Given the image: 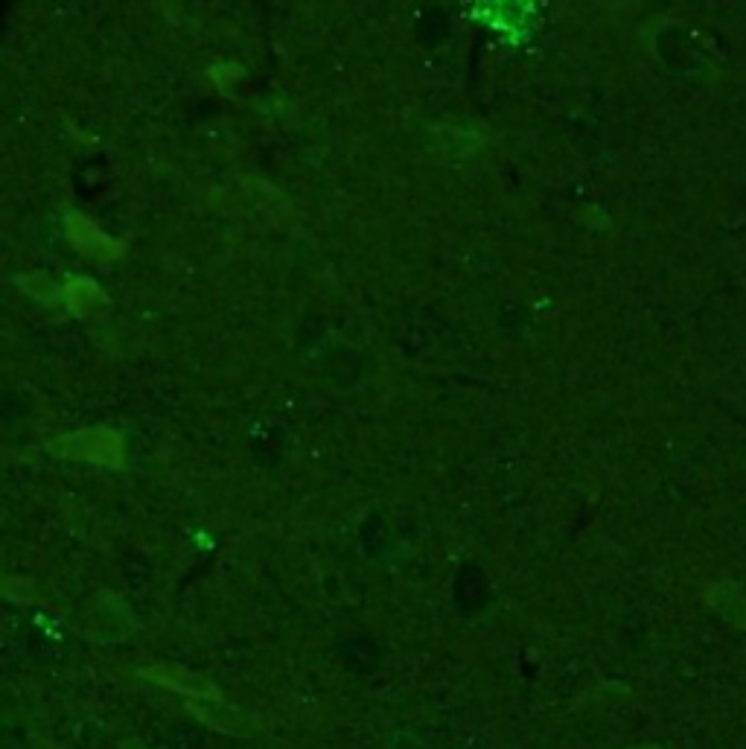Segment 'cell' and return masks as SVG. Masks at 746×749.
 <instances>
[{"label":"cell","mask_w":746,"mask_h":749,"mask_svg":"<svg viewBox=\"0 0 746 749\" xmlns=\"http://www.w3.org/2000/svg\"><path fill=\"white\" fill-rule=\"evenodd\" d=\"M140 677L149 682H158L170 691H178L190 700H222V691L216 682H210L202 674L181 668V665H149L140 671Z\"/></svg>","instance_id":"cell-1"},{"label":"cell","mask_w":746,"mask_h":749,"mask_svg":"<svg viewBox=\"0 0 746 749\" xmlns=\"http://www.w3.org/2000/svg\"><path fill=\"white\" fill-rule=\"evenodd\" d=\"M187 709L210 729H219L225 735H251L257 729L254 717L237 706H228L225 700H190Z\"/></svg>","instance_id":"cell-2"},{"label":"cell","mask_w":746,"mask_h":749,"mask_svg":"<svg viewBox=\"0 0 746 749\" xmlns=\"http://www.w3.org/2000/svg\"><path fill=\"white\" fill-rule=\"evenodd\" d=\"M712 607L717 613L723 615L726 621H732L735 627H744L746 630V592L735 583H720L714 586L712 595H709Z\"/></svg>","instance_id":"cell-3"},{"label":"cell","mask_w":746,"mask_h":749,"mask_svg":"<svg viewBox=\"0 0 746 749\" xmlns=\"http://www.w3.org/2000/svg\"><path fill=\"white\" fill-rule=\"evenodd\" d=\"M73 222L85 231V234L73 231V242H76L79 248H85V251H91V254H97V257H108V254H117V251H120L111 239H105L97 228H91V222H85V219H79V216H73Z\"/></svg>","instance_id":"cell-4"},{"label":"cell","mask_w":746,"mask_h":749,"mask_svg":"<svg viewBox=\"0 0 746 749\" xmlns=\"http://www.w3.org/2000/svg\"><path fill=\"white\" fill-rule=\"evenodd\" d=\"M68 298L73 301V309H79V312H85V309L94 307V301H105L100 295V289H97V283H91V280H79V283H73L68 289Z\"/></svg>","instance_id":"cell-5"},{"label":"cell","mask_w":746,"mask_h":749,"mask_svg":"<svg viewBox=\"0 0 746 749\" xmlns=\"http://www.w3.org/2000/svg\"><path fill=\"white\" fill-rule=\"evenodd\" d=\"M123 749H146V747H143V744H137V741H129Z\"/></svg>","instance_id":"cell-6"},{"label":"cell","mask_w":746,"mask_h":749,"mask_svg":"<svg viewBox=\"0 0 746 749\" xmlns=\"http://www.w3.org/2000/svg\"><path fill=\"white\" fill-rule=\"evenodd\" d=\"M630 749H662V747H656V744H642V747H630Z\"/></svg>","instance_id":"cell-7"}]
</instances>
